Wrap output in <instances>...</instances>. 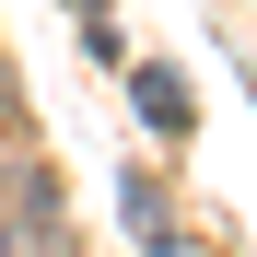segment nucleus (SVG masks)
<instances>
[{"mask_svg":"<svg viewBox=\"0 0 257 257\" xmlns=\"http://www.w3.org/2000/svg\"><path fill=\"white\" fill-rule=\"evenodd\" d=\"M128 94H141V117L164 128V141H176V128L199 117V105H187V82H176V70H164V59H141V70H128Z\"/></svg>","mask_w":257,"mask_h":257,"instance_id":"obj_1","label":"nucleus"},{"mask_svg":"<svg viewBox=\"0 0 257 257\" xmlns=\"http://www.w3.org/2000/svg\"><path fill=\"white\" fill-rule=\"evenodd\" d=\"M12 199H24V187H12V176H0V257H12Z\"/></svg>","mask_w":257,"mask_h":257,"instance_id":"obj_2","label":"nucleus"},{"mask_svg":"<svg viewBox=\"0 0 257 257\" xmlns=\"http://www.w3.org/2000/svg\"><path fill=\"white\" fill-rule=\"evenodd\" d=\"M0 128H12V70H0Z\"/></svg>","mask_w":257,"mask_h":257,"instance_id":"obj_3","label":"nucleus"}]
</instances>
